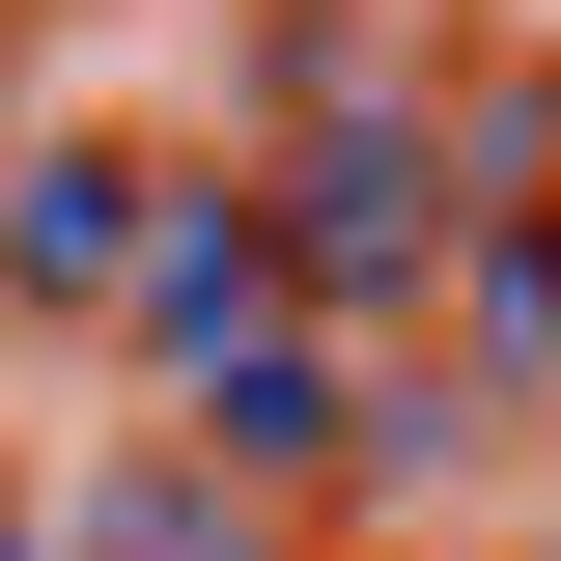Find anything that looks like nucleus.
<instances>
[{"instance_id":"obj_2","label":"nucleus","mask_w":561,"mask_h":561,"mask_svg":"<svg viewBox=\"0 0 561 561\" xmlns=\"http://www.w3.org/2000/svg\"><path fill=\"white\" fill-rule=\"evenodd\" d=\"M0 561H28V534H0Z\"/></svg>"},{"instance_id":"obj_1","label":"nucleus","mask_w":561,"mask_h":561,"mask_svg":"<svg viewBox=\"0 0 561 561\" xmlns=\"http://www.w3.org/2000/svg\"><path fill=\"white\" fill-rule=\"evenodd\" d=\"M84 561H280V505L225 449H140V478H84Z\"/></svg>"}]
</instances>
